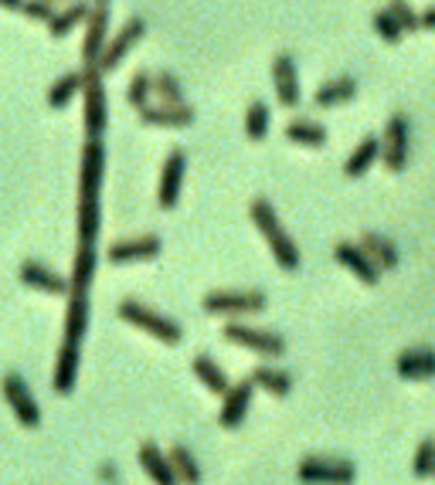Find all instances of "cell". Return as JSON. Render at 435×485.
Masks as SVG:
<instances>
[{
  "instance_id": "6da1fadb",
  "label": "cell",
  "mask_w": 435,
  "mask_h": 485,
  "mask_svg": "<svg viewBox=\"0 0 435 485\" xmlns=\"http://www.w3.org/2000/svg\"><path fill=\"white\" fill-rule=\"evenodd\" d=\"M116 316L123 319V322H129V326L143 330L147 336L160 340V343H167V347H177V343L184 340V330L174 322V319L154 312V309L143 305L140 299H123V303L116 305Z\"/></svg>"
},
{
  "instance_id": "7a4b0ae2",
  "label": "cell",
  "mask_w": 435,
  "mask_h": 485,
  "mask_svg": "<svg viewBox=\"0 0 435 485\" xmlns=\"http://www.w3.org/2000/svg\"><path fill=\"white\" fill-rule=\"evenodd\" d=\"M381 167L388 173H402L408 167V153H411V123L405 112L388 116V123L381 129Z\"/></svg>"
},
{
  "instance_id": "3957f363",
  "label": "cell",
  "mask_w": 435,
  "mask_h": 485,
  "mask_svg": "<svg viewBox=\"0 0 435 485\" xmlns=\"http://www.w3.org/2000/svg\"><path fill=\"white\" fill-rule=\"evenodd\" d=\"M82 96H85V109H82V123H85V136L89 139H102L106 133V123H109V98H106V85H102V71L99 69H82Z\"/></svg>"
},
{
  "instance_id": "277c9868",
  "label": "cell",
  "mask_w": 435,
  "mask_h": 485,
  "mask_svg": "<svg viewBox=\"0 0 435 485\" xmlns=\"http://www.w3.org/2000/svg\"><path fill=\"white\" fill-rule=\"evenodd\" d=\"M296 479L303 485H354L357 469L344 458H303L296 465Z\"/></svg>"
},
{
  "instance_id": "5b68a950",
  "label": "cell",
  "mask_w": 435,
  "mask_h": 485,
  "mask_svg": "<svg viewBox=\"0 0 435 485\" xmlns=\"http://www.w3.org/2000/svg\"><path fill=\"white\" fill-rule=\"evenodd\" d=\"M266 305L269 303L262 292H239V289H218V292H208L201 299V309L208 316H249V312H262Z\"/></svg>"
},
{
  "instance_id": "8992f818",
  "label": "cell",
  "mask_w": 435,
  "mask_h": 485,
  "mask_svg": "<svg viewBox=\"0 0 435 485\" xmlns=\"http://www.w3.org/2000/svg\"><path fill=\"white\" fill-rule=\"evenodd\" d=\"M222 336L228 343H235L241 350H252L259 357H282L286 353V340L279 333H269L259 326H245V322H228L222 326Z\"/></svg>"
},
{
  "instance_id": "52a82bcc",
  "label": "cell",
  "mask_w": 435,
  "mask_h": 485,
  "mask_svg": "<svg viewBox=\"0 0 435 485\" xmlns=\"http://www.w3.org/2000/svg\"><path fill=\"white\" fill-rule=\"evenodd\" d=\"M143 34H147V21H143V17H129L127 24L109 38V44H106V51H102V58H99V71L109 75V71L119 69L123 58L143 42Z\"/></svg>"
},
{
  "instance_id": "ba28073f",
  "label": "cell",
  "mask_w": 435,
  "mask_h": 485,
  "mask_svg": "<svg viewBox=\"0 0 435 485\" xmlns=\"http://www.w3.org/2000/svg\"><path fill=\"white\" fill-rule=\"evenodd\" d=\"M4 397H7V404H11L17 424H24V428H38V424H42V407H38L34 394H31V387L24 384V377L21 374L4 377Z\"/></svg>"
},
{
  "instance_id": "9c48e42d",
  "label": "cell",
  "mask_w": 435,
  "mask_h": 485,
  "mask_svg": "<svg viewBox=\"0 0 435 485\" xmlns=\"http://www.w3.org/2000/svg\"><path fill=\"white\" fill-rule=\"evenodd\" d=\"M109 44V7H92L85 21L82 38V69H99V58Z\"/></svg>"
},
{
  "instance_id": "30bf717a",
  "label": "cell",
  "mask_w": 435,
  "mask_h": 485,
  "mask_svg": "<svg viewBox=\"0 0 435 485\" xmlns=\"http://www.w3.org/2000/svg\"><path fill=\"white\" fill-rule=\"evenodd\" d=\"M102 173H106V146H102V139H85L82 167H79V197L102 194Z\"/></svg>"
},
{
  "instance_id": "8fae6325",
  "label": "cell",
  "mask_w": 435,
  "mask_h": 485,
  "mask_svg": "<svg viewBox=\"0 0 435 485\" xmlns=\"http://www.w3.org/2000/svg\"><path fill=\"white\" fill-rule=\"evenodd\" d=\"M184 170H187V153L181 146H174L164 160V170H160V187H156V201L164 210H174L177 201H181V187H184Z\"/></svg>"
},
{
  "instance_id": "7c38bea8",
  "label": "cell",
  "mask_w": 435,
  "mask_h": 485,
  "mask_svg": "<svg viewBox=\"0 0 435 485\" xmlns=\"http://www.w3.org/2000/svg\"><path fill=\"white\" fill-rule=\"evenodd\" d=\"M272 89H276V98H279V106L286 109H296L299 106V69H296V58L289 51H279V55L272 58Z\"/></svg>"
},
{
  "instance_id": "4fadbf2b",
  "label": "cell",
  "mask_w": 435,
  "mask_h": 485,
  "mask_svg": "<svg viewBox=\"0 0 435 485\" xmlns=\"http://www.w3.org/2000/svg\"><path fill=\"white\" fill-rule=\"evenodd\" d=\"M252 397H255V384L252 377L249 380H239V384H232L228 394L222 397V411H218V424L225 431H235L245 421L249 415V407H252Z\"/></svg>"
},
{
  "instance_id": "5bb4252c",
  "label": "cell",
  "mask_w": 435,
  "mask_h": 485,
  "mask_svg": "<svg viewBox=\"0 0 435 485\" xmlns=\"http://www.w3.org/2000/svg\"><path fill=\"white\" fill-rule=\"evenodd\" d=\"M164 251V241L156 235H143V238H127V241H116L106 251V262L109 265H133V262H150Z\"/></svg>"
},
{
  "instance_id": "9a60e30c",
  "label": "cell",
  "mask_w": 435,
  "mask_h": 485,
  "mask_svg": "<svg viewBox=\"0 0 435 485\" xmlns=\"http://www.w3.org/2000/svg\"><path fill=\"white\" fill-rule=\"evenodd\" d=\"M334 258H337L357 282H364V285H378L381 282V268L371 262V255H367L357 241H340V245H334Z\"/></svg>"
},
{
  "instance_id": "2e32d148",
  "label": "cell",
  "mask_w": 435,
  "mask_h": 485,
  "mask_svg": "<svg viewBox=\"0 0 435 485\" xmlns=\"http://www.w3.org/2000/svg\"><path fill=\"white\" fill-rule=\"evenodd\" d=\"M143 126H154V129H187L194 126V109L184 102V106H167V102H150L147 109L137 112Z\"/></svg>"
},
{
  "instance_id": "e0dca14e",
  "label": "cell",
  "mask_w": 435,
  "mask_h": 485,
  "mask_svg": "<svg viewBox=\"0 0 435 485\" xmlns=\"http://www.w3.org/2000/svg\"><path fill=\"white\" fill-rule=\"evenodd\" d=\"M17 275H21V282L34 292H44V295H69V278L52 272V268L42 262H24Z\"/></svg>"
},
{
  "instance_id": "ac0fdd59",
  "label": "cell",
  "mask_w": 435,
  "mask_h": 485,
  "mask_svg": "<svg viewBox=\"0 0 435 485\" xmlns=\"http://www.w3.org/2000/svg\"><path fill=\"white\" fill-rule=\"evenodd\" d=\"M394 370H398L402 380H432L435 377V350H425V347L402 350L398 360H394Z\"/></svg>"
},
{
  "instance_id": "d6986e66",
  "label": "cell",
  "mask_w": 435,
  "mask_h": 485,
  "mask_svg": "<svg viewBox=\"0 0 435 485\" xmlns=\"http://www.w3.org/2000/svg\"><path fill=\"white\" fill-rule=\"evenodd\" d=\"M99 268L96 245H79L75 251V262H71V278H69V295H89L92 289V278Z\"/></svg>"
},
{
  "instance_id": "ffe728a7",
  "label": "cell",
  "mask_w": 435,
  "mask_h": 485,
  "mask_svg": "<svg viewBox=\"0 0 435 485\" xmlns=\"http://www.w3.org/2000/svg\"><path fill=\"white\" fill-rule=\"evenodd\" d=\"M357 98V79L351 75H340V79H330V82H323L317 92H313V102L320 106V109H337V106H347Z\"/></svg>"
},
{
  "instance_id": "44dd1931",
  "label": "cell",
  "mask_w": 435,
  "mask_h": 485,
  "mask_svg": "<svg viewBox=\"0 0 435 485\" xmlns=\"http://www.w3.org/2000/svg\"><path fill=\"white\" fill-rule=\"evenodd\" d=\"M357 245H361V248L371 255V262L378 265L381 272H392V268H398V262H402V255H398V245H394L388 235H381V231H364Z\"/></svg>"
},
{
  "instance_id": "7402d4cb",
  "label": "cell",
  "mask_w": 435,
  "mask_h": 485,
  "mask_svg": "<svg viewBox=\"0 0 435 485\" xmlns=\"http://www.w3.org/2000/svg\"><path fill=\"white\" fill-rule=\"evenodd\" d=\"M75 380H79V347L75 343H61L58 350V360H55V377H52V387L55 394L69 397L75 390Z\"/></svg>"
},
{
  "instance_id": "603a6c76",
  "label": "cell",
  "mask_w": 435,
  "mask_h": 485,
  "mask_svg": "<svg viewBox=\"0 0 435 485\" xmlns=\"http://www.w3.org/2000/svg\"><path fill=\"white\" fill-rule=\"evenodd\" d=\"M269 241V251H272V258H276V265H279L282 272H299V265H303V255H299V245H296L293 238H289V231L286 228H272L266 235Z\"/></svg>"
},
{
  "instance_id": "cb8c5ba5",
  "label": "cell",
  "mask_w": 435,
  "mask_h": 485,
  "mask_svg": "<svg viewBox=\"0 0 435 485\" xmlns=\"http://www.w3.org/2000/svg\"><path fill=\"white\" fill-rule=\"evenodd\" d=\"M374 163H381V139L378 136H361V143L354 146L351 156H347V163H344V177L357 181V177H364Z\"/></svg>"
},
{
  "instance_id": "d4e9b609",
  "label": "cell",
  "mask_w": 435,
  "mask_h": 485,
  "mask_svg": "<svg viewBox=\"0 0 435 485\" xmlns=\"http://www.w3.org/2000/svg\"><path fill=\"white\" fill-rule=\"evenodd\" d=\"M140 465H143V471L150 475L154 485H181L177 475H174V465H170L167 452H160L154 442L140 444Z\"/></svg>"
},
{
  "instance_id": "484cf974",
  "label": "cell",
  "mask_w": 435,
  "mask_h": 485,
  "mask_svg": "<svg viewBox=\"0 0 435 485\" xmlns=\"http://www.w3.org/2000/svg\"><path fill=\"white\" fill-rule=\"evenodd\" d=\"M282 133L293 146H307V150H323L326 146V126L317 123V119H293V123H286Z\"/></svg>"
},
{
  "instance_id": "4316f807",
  "label": "cell",
  "mask_w": 435,
  "mask_h": 485,
  "mask_svg": "<svg viewBox=\"0 0 435 485\" xmlns=\"http://www.w3.org/2000/svg\"><path fill=\"white\" fill-rule=\"evenodd\" d=\"M191 370H194V377L204 384V387L211 390V394H218V397H225L228 387H232V380H228V374L218 367V363L211 360L208 353H197L194 363H191Z\"/></svg>"
},
{
  "instance_id": "83f0119b",
  "label": "cell",
  "mask_w": 435,
  "mask_h": 485,
  "mask_svg": "<svg viewBox=\"0 0 435 485\" xmlns=\"http://www.w3.org/2000/svg\"><path fill=\"white\" fill-rule=\"evenodd\" d=\"M85 330H89V295H69V309H65V343H82Z\"/></svg>"
},
{
  "instance_id": "f1b7e54d",
  "label": "cell",
  "mask_w": 435,
  "mask_h": 485,
  "mask_svg": "<svg viewBox=\"0 0 435 485\" xmlns=\"http://www.w3.org/2000/svg\"><path fill=\"white\" fill-rule=\"evenodd\" d=\"M102 228L99 197H79V245H96Z\"/></svg>"
},
{
  "instance_id": "f546056e",
  "label": "cell",
  "mask_w": 435,
  "mask_h": 485,
  "mask_svg": "<svg viewBox=\"0 0 435 485\" xmlns=\"http://www.w3.org/2000/svg\"><path fill=\"white\" fill-rule=\"evenodd\" d=\"M89 4L85 0H69L61 11H58L55 17H52V24H48V31H52V38H65L71 28H79V24H85L89 21Z\"/></svg>"
},
{
  "instance_id": "4dcf8cb0",
  "label": "cell",
  "mask_w": 435,
  "mask_h": 485,
  "mask_svg": "<svg viewBox=\"0 0 435 485\" xmlns=\"http://www.w3.org/2000/svg\"><path fill=\"white\" fill-rule=\"evenodd\" d=\"M170 465H174V475L181 485H201V465H197L194 452L187 444H174L167 452Z\"/></svg>"
},
{
  "instance_id": "1f68e13d",
  "label": "cell",
  "mask_w": 435,
  "mask_h": 485,
  "mask_svg": "<svg viewBox=\"0 0 435 485\" xmlns=\"http://www.w3.org/2000/svg\"><path fill=\"white\" fill-rule=\"evenodd\" d=\"M252 384L259 390L272 394V397H289V390H293V377L286 374V370H276V367H255Z\"/></svg>"
},
{
  "instance_id": "d6a6232c",
  "label": "cell",
  "mask_w": 435,
  "mask_h": 485,
  "mask_svg": "<svg viewBox=\"0 0 435 485\" xmlns=\"http://www.w3.org/2000/svg\"><path fill=\"white\" fill-rule=\"evenodd\" d=\"M82 82H85L82 71H65V75L48 89V106H52V109H65L71 98L82 92Z\"/></svg>"
},
{
  "instance_id": "836d02e7",
  "label": "cell",
  "mask_w": 435,
  "mask_h": 485,
  "mask_svg": "<svg viewBox=\"0 0 435 485\" xmlns=\"http://www.w3.org/2000/svg\"><path fill=\"white\" fill-rule=\"evenodd\" d=\"M269 126H272V112L262 98H255L249 102V109H245V136L252 139V143H262L269 136Z\"/></svg>"
},
{
  "instance_id": "e575fe53",
  "label": "cell",
  "mask_w": 435,
  "mask_h": 485,
  "mask_svg": "<svg viewBox=\"0 0 435 485\" xmlns=\"http://www.w3.org/2000/svg\"><path fill=\"white\" fill-rule=\"evenodd\" d=\"M150 98H154V75H150V71H137L127 85V102L140 112L150 106Z\"/></svg>"
},
{
  "instance_id": "d590c367",
  "label": "cell",
  "mask_w": 435,
  "mask_h": 485,
  "mask_svg": "<svg viewBox=\"0 0 435 485\" xmlns=\"http://www.w3.org/2000/svg\"><path fill=\"white\" fill-rule=\"evenodd\" d=\"M154 96L167 106H184V85L177 82L174 71H156L154 75Z\"/></svg>"
},
{
  "instance_id": "8d00e7d4",
  "label": "cell",
  "mask_w": 435,
  "mask_h": 485,
  "mask_svg": "<svg viewBox=\"0 0 435 485\" xmlns=\"http://www.w3.org/2000/svg\"><path fill=\"white\" fill-rule=\"evenodd\" d=\"M249 218H252V224L262 231V238L272 231V228H279V214H276V208H272V201L269 197H255L252 204H249Z\"/></svg>"
},
{
  "instance_id": "74e56055",
  "label": "cell",
  "mask_w": 435,
  "mask_h": 485,
  "mask_svg": "<svg viewBox=\"0 0 435 485\" xmlns=\"http://www.w3.org/2000/svg\"><path fill=\"white\" fill-rule=\"evenodd\" d=\"M371 24H374V34H378V38H381L384 44H402V38H405V31L398 28V21L392 17V11H388V7L374 11Z\"/></svg>"
},
{
  "instance_id": "f35d334b",
  "label": "cell",
  "mask_w": 435,
  "mask_h": 485,
  "mask_svg": "<svg viewBox=\"0 0 435 485\" xmlns=\"http://www.w3.org/2000/svg\"><path fill=\"white\" fill-rule=\"evenodd\" d=\"M411 471H415V479H432V471H435V438H421V444L415 448V458H411Z\"/></svg>"
},
{
  "instance_id": "ab89813d",
  "label": "cell",
  "mask_w": 435,
  "mask_h": 485,
  "mask_svg": "<svg viewBox=\"0 0 435 485\" xmlns=\"http://www.w3.org/2000/svg\"><path fill=\"white\" fill-rule=\"evenodd\" d=\"M388 11H392V17L398 21V28L405 31V34L421 31V17L415 14V7L408 0H388Z\"/></svg>"
},
{
  "instance_id": "60d3db41",
  "label": "cell",
  "mask_w": 435,
  "mask_h": 485,
  "mask_svg": "<svg viewBox=\"0 0 435 485\" xmlns=\"http://www.w3.org/2000/svg\"><path fill=\"white\" fill-rule=\"evenodd\" d=\"M21 14L31 17V21H42V24H52V17H55L58 11L52 0H24V11H21Z\"/></svg>"
},
{
  "instance_id": "b9f144b4",
  "label": "cell",
  "mask_w": 435,
  "mask_h": 485,
  "mask_svg": "<svg viewBox=\"0 0 435 485\" xmlns=\"http://www.w3.org/2000/svg\"><path fill=\"white\" fill-rule=\"evenodd\" d=\"M419 17H421V31H435V4L432 7H425Z\"/></svg>"
},
{
  "instance_id": "7bdbcfd3",
  "label": "cell",
  "mask_w": 435,
  "mask_h": 485,
  "mask_svg": "<svg viewBox=\"0 0 435 485\" xmlns=\"http://www.w3.org/2000/svg\"><path fill=\"white\" fill-rule=\"evenodd\" d=\"M0 7H7V11H24V0H0Z\"/></svg>"
},
{
  "instance_id": "ee69618b",
  "label": "cell",
  "mask_w": 435,
  "mask_h": 485,
  "mask_svg": "<svg viewBox=\"0 0 435 485\" xmlns=\"http://www.w3.org/2000/svg\"><path fill=\"white\" fill-rule=\"evenodd\" d=\"M96 7H109V0H96Z\"/></svg>"
},
{
  "instance_id": "f6af8a7d",
  "label": "cell",
  "mask_w": 435,
  "mask_h": 485,
  "mask_svg": "<svg viewBox=\"0 0 435 485\" xmlns=\"http://www.w3.org/2000/svg\"><path fill=\"white\" fill-rule=\"evenodd\" d=\"M432 479H435V471H432Z\"/></svg>"
}]
</instances>
